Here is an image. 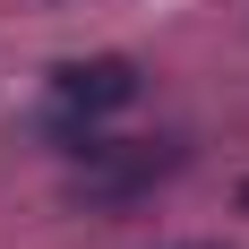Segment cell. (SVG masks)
<instances>
[{"label":"cell","mask_w":249,"mask_h":249,"mask_svg":"<svg viewBox=\"0 0 249 249\" xmlns=\"http://www.w3.org/2000/svg\"><path fill=\"white\" fill-rule=\"evenodd\" d=\"M189 249H215V241H189Z\"/></svg>","instance_id":"3957f363"},{"label":"cell","mask_w":249,"mask_h":249,"mask_svg":"<svg viewBox=\"0 0 249 249\" xmlns=\"http://www.w3.org/2000/svg\"><path fill=\"white\" fill-rule=\"evenodd\" d=\"M241 215H249V180H241Z\"/></svg>","instance_id":"7a4b0ae2"},{"label":"cell","mask_w":249,"mask_h":249,"mask_svg":"<svg viewBox=\"0 0 249 249\" xmlns=\"http://www.w3.org/2000/svg\"><path fill=\"white\" fill-rule=\"evenodd\" d=\"M52 103H60L69 121H103V112L138 103V60H121V52H95V60H60V69H52Z\"/></svg>","instance_id":"6da1fadb"}]
</instances>
